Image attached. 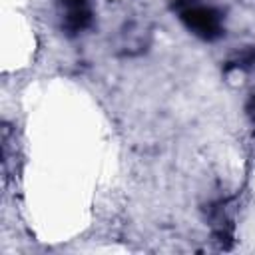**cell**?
<instances>
[{
	"mask_svg": "<svg viewBox=\"0 0 255 255\" xmlns=\"http://www.w3.org/2000/svg\"><path fill=\"white\" fill-rule=\"evenodd\" d=\"M179 14H181L183 24L189 30H193L197 36H201L203 40H213V38L221 36V32H223V28H221V16L213 8L187 2L179 10Z\"/></svg>",
	"mask_w": 255,
	"mask_h": 255,
	"instance_id": "6da1fadb",
	"label": "cell"
},
{
	"mask_svg": "<svg viewBox=\"0 0 255 255\" xmlns=\"http://www.w3.org/2000/svg\"><path fill=\"white\" fill-rule=\"evenodd\" d=\"M64 4V28L70 34L84 30L90 24V6L88 0H62Z\"/></svg>",
	"mask_w": 255,
	"mask_h": 255,
	"instance_id": "7a4b0ae2",
	"label": "cell"
},
{
	"mask_svg": "<svg viewBox=\"0 0 255 255\" xmlns=\"http://www.w3.org/2000/svg\"><path fill=\"white\" fill-rule=\"evenodd\" d=\"M247 112H249V116L255 120V96L249 100V104H247Z\"/></svg>",
	"mask_w": 255,
	"mask_h": 255,
	"instance_id": "3957f363",
	"label": "cell"
}]
</instances>
